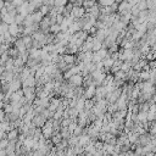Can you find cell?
Masks as SVG:
<instances>
[{
    "mask_svg": "<svg viewBox=\"0 0 156 156\" xmlns=\"http://www.w3.org/2000/svg\"><path fill=\"white\" fill-rule=\"evenodd\" d=\"M41 134H43L44 138H52V135L55 134V129H54V126H52V119L46 121V123L41 128Z\"/></svg>",
    "mask_w": 156,
    "mask_h": 156,
    "instance_id": "1",
    "label": "cell"
},
{
    "mask_svg": "<svg viewBox=\"0 0 156 156\" xmlns=\"http://www.w3.org/2000/svg\"><path fill=\"white\" fill-rule=\"evenodd\" d=\"M23 91V96L27 99L28 102H33L35 96H37V93H35V88L34 87H27V88H23L22 89Z\"/></svg>",
    "mask_w": 156,
    "mask_h": 156,
    "instance_id": "2",
    "label": "cell"
},
{
    "mask_svg": "<svg viewBox=\"0 0 156 156\" xmlns=\"http://www.w3.org/2000/svg\"><path fill=\"white\" fill-rule=\"evenodd\" d=\"M85 13H87V11H85V9H84L83 6H80V7H73V10H72V12H71V17H72L74 21H78V20H80L82 17H84Z\"/></svg>",
    "mask_w": 156,
    "mask_h": 156,
    "instance_id": "3",
    "label": "cell"
},
{
    "mask_svg": "<svg viewBox=\"0 0 156 156\" xmlns=\"http://www.w3.org/2000/svg\"><path fill=\"white\" fill-rule=\"evenodd\" d=\"M68 83L72 87H82L84 83V77L82 74H74L68 79Z\"/></svg>",
    "mask_w": 156,
    "mask_h": 156,
    "instance_id": "4",
    "label": "cell"
},
{
    "mask_svg": "<svg viewBox=\"0 0 156 156\" xmlns=\"http://www.w3.org/2000/svg\"><path fill=\"white\" fill-rule=\"evenodd\" d=\"M95 94H96V85L95 84H91V85H88L87 88H85V90H84V98L85 99H91V98H94L95 96Z\"/></svg>",
    "mask_w": 156,
    "mask_h": 156,
    "instance_id": "5",
    "label": "cell"
},
{
    "mask_svg": "<svg viewBox=\"0 0 156 156\" xmlns=\"http://www.w3.org/2000/svg\"><path fill=\"white\" fill-rule=\"evenodd\" d=\"M16 15L17 13H12V12H9V13H6V15H4V16H1V20H2V22L4 23H6V24H12V23H15V18H16Z\"/></svg>",
    "mask_w": 156,
    "mask_h": 156,
    "instance_id": "6",
    "label": "cell"
},
{
    "mask_svg": "<svg viewBox=\"0 0 156 156\" xmlns=\"http://www.w3.org/2000/svg\"><path fill=\"white\" fill-rule=\"evenodd\" d=\"M35 84H37V79H35V77L32 74V76H29L28 78H26L23 82H22V87L23 88H27V87H35Z\"/></svg>",
    "mask_w": 156,
    "mask_h": 156,
    "instance_id": "7",
    "label": "cell"
},
{
    "mask_svg": "<svg viewBox=\"0 0 156 156\" xmlns=\"http://www.w3.org/2000/svg\"><path fill=\"white\" fill-rule=\"evenodd\" d=\"M20 129L18 128H13L12 130H10L9 133H6V138L9 140H18V136H20Z\"/></svg>",
    "mask_w": 156,
    "mask_h": 156,
    "instance_id": "8",
    "label": "cell"
},
{
    "mask_svg": "<svg viewBox=\"0 0 156 156\" xmlns=\"http://www.w3.org/2000/svg\"><path fill=\"white\" fill-rule=\"evenodd\" d=\"M32 20H33V22H34V24H39L41 21H43V18H44V16L39 12V11H35V12H33L32 15Z\"/></svg>",
    "mask_w": 156,
    "mask_h": 156,
    "instance_id": "9",
    "label": "cell"
},
{
    "mask_svg": "<svg viewBox=\"0 0 156 156\" xmlns=\"http://www.w3.org/2000/svg\"><path fill=\"white\" fill-rule=\"evenodd\" d=\"M9 55H10V57H12V58H17V57H20L21 52H20L18 49H16V48L13 46V48H10V49H9Z\"/></svg>",
    "mask_w": 156,
    "mask_h": 156,
    "instance_id": "10",
    "label": "cell"
},
{
    "mask_svg": "<svg viewBox=\"0 0 156 156\" xmlns=\"http://www.w3.org/2000/svg\"><path fill=\"white\" fill-rule=\"evenodd\" d=\"M96 4H98V2H96V0H85V1L83 2V7H84V9H85V11H87V10H89V9L94 7Z\"/></svg>",
    "mask_w": 156,
    "mask_h": 156,
    "instance_id": "11",
    "label": "cell"
},
{
    "mask_svg": "<svg viewBox=\"0 0 156 156\" xmlns=\"http://www.w3.org/2000/svg\"><path fill=\"white\" fill-rule=\"evenodd\" d=\"M117 2L116 0H98V4L101 6V7H107V6H111L112 4Z\"/></svg>",
    "mask_w": 156,
    "mask_h": 156,
    "instance_id": "12",
    "label": "cell"
},
{
    "mask_svg": "<svg viewBox=\"0 0 156 156\" xmlns=\"http://www.w3.org/2000/svg\"><path fill=\"white\" fill-rule=\"evenodd\" d=\"M61 32V27H60V24H57V23H52L51 26H50V32L49 33H52V34H57V33H60Z\"/></svg>",
    "mask_w": 156,
    "mask_h": 156,
    "instance_id": "13",
    "label": "cell"
},
{
    "mask_svg": "<svg viewBox=\"0 0 156 156\" xmlns=\"http://www.w3.org/2000/svg\"><path fill=\"white\" fill-rule=\"evenodd\" d=\"M38 11L45 17V16H48L49 15V12H50V7L49 6H46V5H41L39 9H38Z\"/></svg>",
    "mask_w": 156,
    "mask_h": 156,
    "instance_id": "14",
    "label": "cell"
},
{
    "mask_svg": "<svg viewBox=\"0 0 156 156\" xmlns=\"http://www.w3.org/2000/svg\"><path fill=\"white\" fill-rule=\"evenodd\" d=\"M69 0H55V4L54 6H57V7H65L67 4H68Z\"/></svg>",
    "mask_w": 156,
    "mask_h": 156,
    "instance_id": "15",
    "label": "cell"
},
{
    "mask_svg": "<svg viewBox=\"0 0 156 156\" xmlns=\"http://www.w3.org/2000/svg\"><path fill=\"white\" fill-rule=\"evenodd\" d=\"M9 145V139L7 138H4L0 140V150H5Z\"/></svg>",
    "mask_w": 156,
    "mask_h": 156,
    "instance_id": "16",
    "label": "cell"
},
{
    "mask_svg": "<svg viewBox=\"0 0 156 156\" xmlns=\"http://www.w3.org/2000/svg\"><path fill=\"white\" fill-rule=\"evenodd\" d=\"M30 4H32V5L38 10V9L43 5V0H30Z\"/></svg>",
    "mask_w": 156,
    "mask_h": 156,
    "instance_id": "17",
    "label": "cell"
},
{
    "mask_svg": "<svg viewBox=\"0 0 156 156\" xmlns=\"http://www.w3.org/2000/svg\"><path fill=\"white\" fill-rule=\"evenodd\" d=\"M6 121V112L4 110H0V122H5Z\"/></svg>",
    "mask_w": 156,
    "mask_h": 156,
    "instance_id": "18",
    "label": "cell"
},
{
    "mask_svg": "<svg viewBox=\"0 0 156 156\" xmlns=\"http://www.w3.org/2000/svg\"><path fill=\"white\" fill-rule=\"evenodd\" d=\"M23 2H24V0H13V1H12V4H13L16 7H20Z\"/></svg>",
    "mask_w": 156,
    "mask_h": 156,
    "instance_id": "19",
    "label": "cell"
},
{
    "mask_svg": "<svg viewBox=\"0 0 156 156\" xmlns=\"http://www.w3.org/2000/svg\"><path fill=\"white\" fill-rule=\"evenodd\" d=\"M4 98H5V94H4V91L0 89V101H2V100H4Z\"/></svg>",
    "mask_w": 156,
    "mask_h": 156,
    "instance_id": "20",
    "label": "cell"
},
{
    "mask_svg": "<svg viewBox=\"0 0 156 156\" xmlns=\"http://www.w3.org/2000/svg\"><path fill=\"white\" fill-rule=\"evenodd\" d=\"M5 7V1L4 0H0V10Z\"/></svg>",
    "mask_w": 156,
    "mask_h": 156,
    "instance_id": "21",
    "label": "cell"
},
{
    "mask_svg": "<svg viewBox=\"0 0 156 156\" xmlns=\"http://www.w3.org/2000/svg\"><path fill=\"white\" fill-rule=\"evenodd\" d=\"M4 1H5V2H12L13 0H4Z\"/></svg>",
    "mask_w": 156,
    "mask_h": 156,
    "instance_id": "22",
    "label": "cell"
},
{
    "mask_svg": "<svg viewBox=\"0 0 156 156\" xmlns=\"http://www.w3.org/2000/svg\"><path fill=\"white\" fill-rule=\"evenodd\" d=\"M18 156H28V154H21V155H18Z\"/></svg>",
    "mask_w": 156,
    "mask_h": 156,
    "instance_id": "23",
    "label": "cell"
},
{
    "mask_svg": "<svg viewBox=\"0 0 156 156\" xmlns=\"http://www.w3.org/2000/svg\"><path fill=\"white\" fill-rule=\"evenodd\" d=\"M2 54H4V52H2V51H1V49H0V56H1Z\"/></svg>",
    "mask_w": 156,
    "mask_h": 156,
    "instance_id": "24",
    "label": "cell"
}]
</instances>
